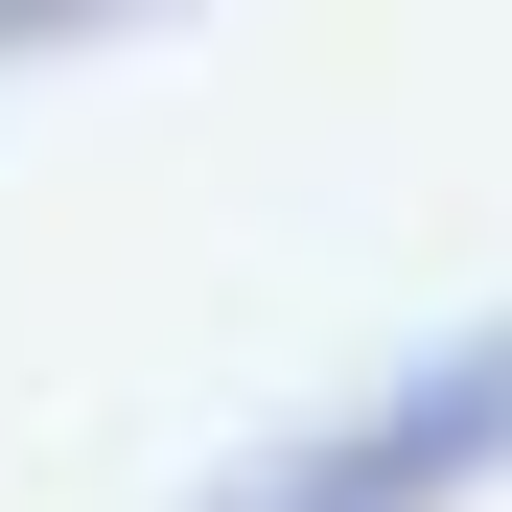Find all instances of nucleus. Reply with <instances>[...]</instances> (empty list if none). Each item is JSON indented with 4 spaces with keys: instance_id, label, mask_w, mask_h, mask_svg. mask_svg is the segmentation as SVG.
I'll use <instances>...</instances> for the list:
<instances>
[{
    "instance_id": "obj_1",
    "label": "nucleus",
    "mask_w": 512,
    "mask_h": 512,
    "mask_svg": "<svg viewBox=\"0 0 512 512\" xmlns=\"http://www.w3.org/2000/svg\"><path fill=\"white\" fill-rule=\"evenodd\" d=\"M466 466H512V326H489V350H443L419 396H373V419H326L303 466H256V489H210V512H443Z\"/></svg>"
},
{
    "instance_id": "obj_2",
    "label": "nucleus",
    "mask_w": 512,
    "mask_h": 512,
    "mask_svg": "<svg viewBox=\"0 0 512 512\" xmlns=\"http://www.w3.org/2000/svg\"><path fill=\"white\" fill-rule=\"evenodd\" d=\"M24 24H117V0H0V47H24Z\"/></svg>"
}]
</instances>
